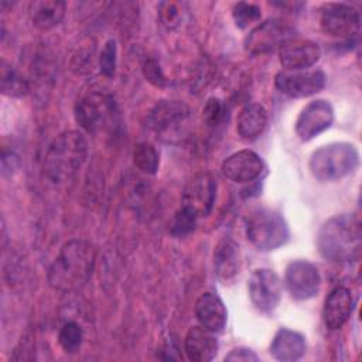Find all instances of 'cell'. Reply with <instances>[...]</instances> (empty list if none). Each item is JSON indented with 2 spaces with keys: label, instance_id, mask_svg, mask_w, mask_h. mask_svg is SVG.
Instances as JSON below:
<instances>
[{
  "label": "cell",
  "instance_id": "8",
  "mask_svg": "<svg viewBox=\"0 0 362 362\" xmlns=\"http://www.w3.org/2000/svg\"><path fill=\"white\" fill-rule=\"evenodd\" d=\"M249 297L255 308L272 314L281 300V281L270 269H256L247 280Z\"/></svg>",
  "mask_w": 362,
  "mask_h": 362
},
{
  "label": "cell",
  "instance_id": "5",
  "mask_svg": "<svg viewBox=\"0 0 362 362\" xmlns=\"http://www.w3.org/2000/svg\"><path fill=\"white\" fill-rule=\"evenodd\" d=\"M247 240L260 252H270L287 243L290 230L286 219L276 211L257 208L245 218Z\"/></svg>",
  "mask_w": 362,
  "mask_h": 362
},
{
  "label": "cell",
  "instance_id": "14",
  "mask_svg": "<svg viewBox=\"0 0 362 362\" xmlns=\"http://www.w3.org/2000/svg\"><path fill=\"white\" fill-rule=\"evenodd\" d=\"M216 198V181L211 173H198L184 188L181 205H185L197 212V215L206 216L211 214Z\"/></svg>",
  "mask_w": 362,
  "mask_h": 362
},
{
  "label": "cell",
  "instance_id": "21",
  "mask_svg": "<svg viewBox=\"0 0 362 362\" xmlns=\"http://www.w3.org/2000/svg\"><path fill=\"white\" fill-rule=\"evenodd\" d=\"M214 267L218 279L226 284L232 281L239 273V245L223 238L215 247L214 252Z\"/></svg>",
  "mask_w": 362,
  "mask_h": 362
},
{
  "label": "cell",
  "instance_id": "32",
  "mask_svg": "<svg viewBox=\"0 0 362 362\" xmlns=\"http://www.w3.org/2000/svg\"><path fill=\"white\" fill-rule=\"evenodd\" d=\"M158 14H160V20H161L163 25H165L168 30L178 27L182 20V10H181L180 4L174 3V1L160 3Z\"/></svg>",
  "mask_w": 362,
  "mask_h": 362
},
{
  "label": "cell",
  "instance_id": "28",
  "mask_svg": "<svg viewBox=\"0 0 362 362\" xmlns=\"http://www.w3.org/2000/svg\"><path fill=\"white\" fill-rule=\"evenodd\" d=\"M232 17H233V21H235L236 27L243 30V28L249 27L252 23L260 20L262 11L256 4L240 1V3H236L233 6Z\"/></svg>",
  "mask_w": 362,
  "mask_h": 362
},
{
  "label": "cell",
  "instance_id": "23",
  "mask_svg": "<svg viewBox=\"0 0 362 362\" xmlns=\"http://www.w3.org/2000/svg\"><path fill=\"white\" fill-rule=\"evenodd\" d=\"M267 112L259 103L243 106L236 117V132L245 141L256 140L267 126Z\"/></svg>",
  "mask_w": 362,
  "mask_h": 362
},
{
  "label": "cell",
  "instance_id": "31",
  "mask_svg": "<svg viewBox=\"0 0 362 362\" xmlns=\"http://www.w3.org/2000/svg\"><path fill=\"white\" fill-rule=\"evenodd\" d=\"M95 41L92 38H88L86 42H81L78 51L72 57V66L78 69V72L89 71V66H92V59L95 55Z\"/></svg>",
  "mask_w": 362,
  "mask_h": 362
},
{
  "label": "cell",
  "instance_id": "4",
  "mask_svg": "<svg viewBox=\"0 0 362 362\" xmlns=\"http://www.w3.org/2000/svg\"><path fill=\"white\" fill-rule=\"evenodd\" d=\"M359 164L356 147L346 141H337L317 148L308 161L311 174L320 181H334L351 174Z\"/></svg>",
  "mask_w": 362,
  "mask_h": 362
},
{
  "label": "cell",
  "instance_id": "25",
  "mask_svg": "<svg viewBox=\"0 0 362 362\" xmlns=\"http://www.w3.org/2000/svg\"><path fill=\"white\" fill-rule=\"evenodd\" d=\"M133 164L146 174H156L160 165V156L156 147L150 143H139L133 148Z\"/></svg>",
  "mask_w": 362,
  "mask_h": 362
},
{
  "label": "cell",
  "instance_id": "29",
  "mask_svg": "<svg viewBox=\"0 0 362 362\" xmlns=\"http://www.w3.org/2000/svg\"><path fill=\"white\" fill-rule=\"evenodd\" d=\"M117 66V44L113 38L107 40L99 54V69L106 78H112Z\"/></svg>",
  "mask_w": 362,
  "mask_h": 362
},
{
  "label": "cell",
  "instance_id": "18",
  "mask_svg": "<svg viewBox=\"0 0 362 362\" xmlns=\"http://www.w3.org/2000/svg\"><path fill=\"white\" fill-rule=\"evenodd\" d=\"M194 313L199 325L214 334L223 331L228 320V311L218 294L211 291L202 293L195 301Z\"/></svg>",
  "mask_w": 362,
  "mask_h": 362
},
{
  "label": "cell",
  "instance_id": "26",
  "mask_svg": "<svg viewBox=\"0 0 362 362\" xmlns=\"http://www.w3.org/2000/svg\"><path fill=\"white\" fill-rule=\"evenodd\" d=\"M198 219L199 216L195 211L185 205H181L174 214L168 230L174 238H185L195 230Z\"/></svg>",
  "mask_w": 362,
  "mask_h": 362
},
{
  "label": "cell",
  "instance_id": "27",
  "mask_svg": "<svg viewBox=\"0 0 362 362\" xmlns=\"http://www.w3.org/2000/svg\"><path fill=\"white\" fill-rule=\"evenodd\" d=\"M58 342L66 354H75L79 351L83 342V331L75 321H66L58 332Z\"/></svg>",
  "mask_w": 362,
  "mask_h": 362
},
{
  "label": "cell",
  "instance_id": "12",
  "mask_svg": "<svg viewBox=\"0 0 362 362\" xmlns=\"http://www.w3.org/2000/svg\"><path fill=\"white\" fill-rule=\"evenodd\" d=\"M327 76L321 69L280 71L274 76V86L290 98H307L325 86Z\"/></svg>",
  "mask_w": 362,
  "mask_h": 362
},
{
  "label": "cell",
  "instance_id": "33",
  "mask_svg": "<svg viewBox=\"0 0 362 362\" xmlns=\"http://www.w3.org/2000/svg\"><path fill=\"white\" fill-rule=\"evenodd\" d=\"M143 74H144V78L151 85H154L157 88H163L167 85V78H165L160 64L153 58H147L143 62Z\"/></svg>",
  "mask_w": 362,
  "mask_h": 362
},
{
  "label": "cell",
  "instance_id": "16",
  "mask_svg": "<svg viewBox=\"0 0 362 362\" xmlns=\"http://www.w3.org/2000/svg\"><path fill=\"white\" fill-rule=\"evenodd\" d=\"M321 57L320 47L301 38H290L279 48V61L286 71H301L313 66Z\"/></svg>",
  "mask_w": 362,
  "mask_h": 362
},
{
  "label": "cell",
  "instance_id": "24",
  "mask_svg": "<svg viewBox=\"0 0 362 362\" xmlns=\"http://www.w3.org/2000/svg\"><path fill=\"white\" fill-rule=\"evenodd\" d=\"M0 90L10 98H23L28 93V81L11 64L1 61L0 66Z\"/></svg>",
  "mask_w": 362,
  "mask_h": 362
},
{
  "label": "cell",
  "instance_id": "9",
  "mask_svg": "<svg viewBox=\"0 0 362 362\" xmlns=\"http://www.w3.org/2000/svg\"><path fill=\"white\" fill-rule=\"evenodd\" d=\"M321 30L335 38H351L361 27L359 11L346 3H327L320 13Z\"/></svg>",
  "mask_w": 362,
  "mask_h": 362
},
{
  "label": "cell",
  "instance_id": "22",
  "mask_svg": "<svg viewBox=\"0 0 362 362\" xmlns=\"http://www.w3.org/2000/svg\"><path fill=\"white\" fill-rule=\"evenodd\" d=\"M65 11L66 3L62 0H35L28 7L31 24L42 31L57 27L64 20Z\"/></svg>",
  "mask_w": 362,
  "mask_h": 362
},
{
  "label": "cell",
  "instance_id": "11",
  "mask_svg": "<svg viewBox=\"0 0 362 362\" xmlns=\"http://www.w3.org/2000/svg\"><path fill=\"white\" fill-rule=\"evenodd\" d=\"M284 284L293 298L304 301L318 294L321 276L317 266L311 262L293 260L286 267Z\"/></svg>",
  "mask_w": 362,
  "mask_h": 362
},
{
  "label": "cell",
  "instance_id": "10",
  "mask_svg": "<svg viewBox=\"0 0 362 362\" xmlns=\"http://www.w3.org/2000/svg\"><path fill=\"white\" fill-rule=\"evenodd\" d=\"M293 28L279 20H266L256 25L245 38V49L252 55H262L279 49L287 40L294 38Z\"/></svg>",
  "mask_w": 362,
  "mask_h": 362
},
{
  "label": "cell",
  "instance_id": "13",
  "mask_svg": "<svg viewBox=\"0 0 362 362\" xmlns=\"http://www.w3.org/2000/svg\"><path fill=\"white\" fill-rule=\"evenodd\" d=\"M334 122V109L329 102L324 99L311 100L307 103L297 120H296V133L303 141H310L328 127Z\"/></svg>",
  "mask_w": 362,
  "mask_h": 362
},
{
  "label": "cell",
  "instance_id": "20",
  "mask_svg": "<svg viewBox=\"0 0 362 362\" xmlns=\"http://www.w3.org/2000/svg\"><path fill=\"white\" fill-rule=\"evenodd\" d=\"M305 349L307 342L304 335L288 328L277 329L270 342L272 356L281 362H293L300 359L305 354Z\"/></svg>",
  "mask_w": 362,
  "mask_h": 362
},
{
  "label": "cell",
  "instance_id": "7",
  "mask_svg": "<svg viewBox=\"0 0 362 362\" xmlns=\"http://www.w3.org/2000/svg\"><path fill=\"white\" fill-rule=\"evenodd\" d=\"M191 109L181 100H160L148 113V126L157 137L171 141L191 117Z\"/></svg>",
  "mask_w": 362,
  "mask_h": 362
},
{
  "label": "cell",
  "instance_id": "2",
  "mask_svg": "<svg viewBox=\"0 0 362 362\" xmlns=\"http://www.w3.org/2000/svg\"><path fill=\"white\" fill-rule=\"evenodd\" d=\"M86 157L88 141L83 133L66 130L49 144L42 161V175L51 184H66L85 164Z\"/></svg>",
  "mask_w": 362,
  "mask_h": 362
},
{
  "label": "cell",
  "instance_id": "17",
  "mask_svg": "<svg viewBox=\"0 0 362 362\" xmlns=\"http://www.w3.org/2000/svg\"><path fill=\"white\" fill-rule=\"evenodd\" d=\"M355 307L352 291L345 286L334 287L327 296L322 307V321L331 331H337L345 325Z\"/></svg>",
  "mask_w": 362,
  "mask_h": 362
},
{
  "label": "cell",
  "instance_id": "6",
  "mask_svg": "<svg viewBox=\"0 0 362 362\" xmlns=\"http://www.w3.org/2000/svg\"><path fill=\"white\" fill-rule=\"evenodd\" d=\"M117 113L113 96L96 90L81 96L74 109L76 123L92 134L110 127L116 122Z\"/></svg>",
  "mask_w": 362,
  "mask_h": 362
},
{
  "label": "cell",
  "instance_id": "34",
  "mask_svg": "<svg viewBox=\"0 0 362 362\" xmlns=\"http://www.w3.org/2000/svg\"><path fill=\"white\" fill-rule=\"evenodd\" d=\"M225 361L228 362H257L259 356L247 348H235L226 356Z\"/></svg>",
  "mask_w": 362,
  "mask_h": 362
},
{
  "label": "cell",
  "instance_id": "15",
  "mask_svg": "<svg viewBox=\"0 0 362 362\" xmlns=\"http://www.w3.org/2000/svg\"><path fill=\"white\" fill-rule=\"evenodd\" d=\"M222 174L238 184L252 182L257 180L266 170L264 161L253 150H239L226 157L221 165Z\"/></svg>",
  "mask_w": 362,
  "mask_h": 362
},
{
  "label": "cell",
  "instance_id": "19",
  "mask_svg": "<svg viewBox=\"0 0 362 362\" xmlns=\"http://www.w3.org/2000/svg\"><path fill=\"white\" fill-rule=\"evenodd\" d=\"M184 351L192 362H209L218 354V339L202 325H192L185 334Z\"/></svg>",
  "mask_w": 362,
  "mask_h": 362
},
{
  "label": "cell",
  "instance_id": "3",
  "mask_svg": "<svg viewBox=\"0 0 362 362\" xmlns=\"http://www.w3.org/2000/svg\"><path fill=\"white\" fill-rule=\"evenodd\" d=\"M361 222L354 214H341L325 221L317 235L321 256L335 263H349L361 253Z\"/></svg>",
  "mask_w": 362,
  "mask_h": 362
},
{
  "label": "cell",
  "instance_id": "1",
  "mask_svg": "<svg viewBox=\"0 0 362 362\" xmlns=\"http://www.w3.org/2000/svg\"><path fill=\"white\" fill-rule=\"evenodd\" d=\"M96 263V247L85 239H72L62 245L49 266L47 280L59 293L79 291L89 281Z\"/></svg>",
  "mask_w": 362,
  "mask_h": 362
},
{
  "label": "cell",
  "instance_id": "30",
  "mask_svg": "<svg viewBox=\"0 0 362 362\" xmlns=\"http://www.w3.org/2000/svg\"><path fill=\"white\" fill-rule=\"evenodd\" d=\"M226 116L225 105L218 98H209L202 107V120L208 127H216Z\"/></svg>",
  "mask_w": 362,
  "mask_h": 362
}]
</instances>
